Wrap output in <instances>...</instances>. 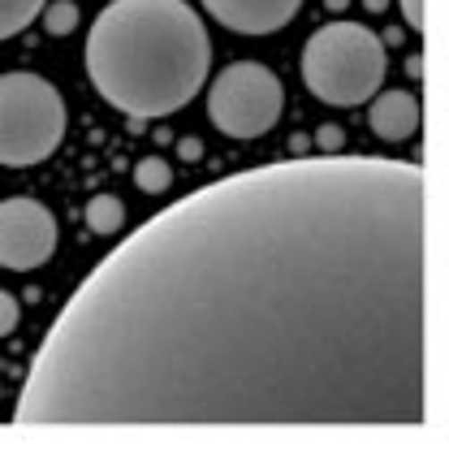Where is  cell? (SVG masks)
Listing matches in <instances>:
<instances>
[{"instance_id": "obj_1", "label": "cell", "mask_w": 449, "mask_h": 458, "mask_svg": "<svg viewBox=\"0 0 449 458\" xmlns=\"http://www.w3.org/2000/svg\"><path fill=\"white\" fill-rule=\"evenodd\" d=\"M18 424H424L428 174L290 156L156 212L61 307Z\"/></svg>"}, {"instance_id": "obj_2", "label": "cell", "mask_w": 449, "mask_h": 458, "mask_svg": "<svg viewBox=\"0 0 449 458\" xmlns=\"http://www.w3.org/2000/svg\"><path fill=\"white\" fill-rule=\"evenodd\" d=\"M87 78L134 122L174 117L199 96L212 39L186 0H108L87 35Z\"/></svg>"}, {"instance_id": "obj_3", "label": "cell", "mask_w": 449, "mask_h": 458, "mask_svg": "<svg viewBox=\"0 0 449 458\" xmlns=\"http://www.w3.org/2000/svg\"><path fill=\"white\" fill-rule=\"evenodd\" d=\"M385 70H389L385 39L363 22H346V18L320 26L302 48L307 91L333 108H359V104L376 100Z\"/></svg>"}, {"instance_id": "obj_4", "label": "cell", "mask_w": 449, "mask_h": 458, "mask_svg": "<svg viewBox=\"0 0 449 458\" xmlns=\"http://www.w3.org/2000/svg\"><path fill=\"white\" fill-rule=\"evenodd\" d=\"M65 139V100L48 78L13 70L0 74V165H44Z\"/></svg>"}, {"instance_id": "obj_5", "label": "cell", "mask_w": 449, "mask_h": 458, "mask_svg": "<svg viewBox=\"0 0 449 458\" xmlns=\"http://www.w3.org/2000/svg\"><path fill=\"white\" fill-rule=\"evenodd\" d=\"M285 87L259 61H233L208 87V117L229 139H259L281 122Z\"/></svg>"}, {"instance_id": "obj_6", "label": "cell", "mask_w": 449, "mask_h": 458, "mask_svg": "<svg viewBox=\"0 0 449 458\" xmlns=\"http://www.w3.org/2000/svg\"><path fill=\"white\" fill-rule=\"evenodd\" d=\"M56 251V216L30 195H13L0 204V268L35 273Z\"/></svg>"}, {"instance_id": "obj_7", "label": "cell", "mask_w": 449, "mask_h": 458, "mask_svg": "<svg viewBox=\"0 0 449 458\" xmlns=\"http://www.w3.org/2000/svg\"><path fill=\"white\" fill-rule=\"evenodd\" d=\"M203 9L233 35H273L299 18L302 0H203Z\"/></svg>"}, {"instance_id": "obj_8", "label": "cell", "mask_w": 449, "mask_h": 458, "mask_svg": "<svg viewBox=\"0 0 449 458\" xmlns=\"http://www.w3.org/2000/svg\"><path fill=\"white\" fill-rule=\"evenodd\" d=\"M368 126L385 143H406L419 130V100L411 91H380L368 108Z\"/></svg>"}, {"instance_id": "obj_9", "label": "cell", "mask_w": 449, "mask_h": 458, "mask_svg": "<svg viewBox=\"0 0 449 458\" xmlns=\"http://www.w3.org/2000/svg\"><path fill=\"white\" fill-rule=\"evenodd\" d=\"M48 4L44 0H0V39H13L22 35L26 26L35 22Z\"/></svg>"}, {"instance_id": "obj_10", "label": "cell", "mask_w": 449, "mask_h": 458, "mask_svg": "<svg viewBox=\"0 0 449 458\" xmlns=\"http://www.w3.org/2000/svg\"><path fill=\"white\" fill-rule=\"evenodd\" d=\"M169 182H174V169H169L165 156H143V160L134 165V186H139L143 195H165Z\"/></svg>"}, {"instance_id": "obj_11", "label": "cell", "mask_w": 449, "mask_h": 458, "mask_svg": "<svg viewBox=\"0 0 449 458\" xmlns=\"http://www.w3.org/2000/svg\"><path fill=\"white\" fill-rule=\"evenodd\" d=\"M87 225L96 229V233H117L125 225V208L117 195H96L91 204H87Z\"/></svg>"}, {"instance_id": "obj_12", "label": "cell", "mask_w": 449, "mask_h": 458, "mask_svg": "<svg viewBox=\"0 0 449 458\" xmlns=\"http://www.w3.org/2000/svg\"><path fill=\"white\" fill-rule=\"evenodd\" d=\"M74 26H78V4L74 0H52L48 9H44V30L48 35H74Z\"/></svg>"}, {"instance_id": "obj_13", "label": "cell", "mask_w": 449, "mask_h": 458, "mask_svg": "<svg viewBox=\"0 0 449 458\" xmlns=\"http://www.w3.org/2000/svg\"><path fill=\"white\" fill-rule=\"evenodd\" d=\"M18 320H22V303L9 290H0V337H9V333L18 329Z\"/></svg>"}, {"instance_id": "obj_14", "label": "cell", "mask_w": 449, "mask_h": 458, "mask_svg": "<svg viewBox=\"0 0 449 458\" xmlns=\"http://www.w3.org/2000/svg\"><path fill=\"white\" fill-rule=\"evenodd\" d=\"M316 143H320V152L325 156H337L342 152V143H346V134H342L337 126H320L316 130Z\"/></svg>"}, {"instance_id": "obj_15", "label": "cell", "mask_w": 449, "mask_h": 458, "mask_svg": "<svg viewBox=\"0 0 449 458\" xmlns=\"http://www.w3.org/2000/svg\"><path fill=\"white\" fill-rule=\"evenodd\" d=\"M398 4H402V18H406V26H411V30H424V26H428L424 0H398Z\"/></svg>"}, {"instance_id": "obj_16", "label": "cell", "mask_w": 449, "mask_h": 458, "mask_svg": "<svg viewBox=\"0 0 449 458\" xmlns=\"http://www.w3.org/2000/svg\"><path fill=\"white\" fill-rule=\"evenodd\" d=\"M182 156H186V160H195V156H199V143H195V139H186V143H182Z\"/></svg>"}, {"instance_id": "obj_17", "label": "cell", "mask_w": 449, "mask_h": 458, "mask_svg": "<svg viewBox=\"0 0 449 458\" xmlns=\"http://www.w3.org/2000/svg\"><path fill=\"white\" fill-rule=\"evenodd\" d=\"M363 4H368V9H372V13H380V9H385V4H389V0H363Z\"/></svg>"}, {"instance_id": "obj_18", "label": "cell", "mask_w": 449, "mask_h": 458, "mask_svg": "<svg viewBox=\"0 0 449 458\" xmlns=\"http://www.w3.org/2000/svg\"><path fill=\"white\" fill-rule=\"evenodd\" d=\"M325 4H328V9H346L350 0H325Z\"/></svg>"}]
</instances>
